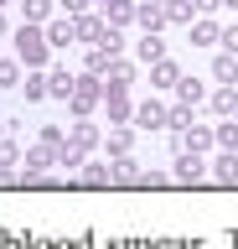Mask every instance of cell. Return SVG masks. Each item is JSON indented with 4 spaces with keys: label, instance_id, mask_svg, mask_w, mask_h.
Returning <instances> with one entry per match:
<instances>
[{
    "label": "cell",
    "instance_id": "25",
    "mask_svg": "<svg viewBox=\"0 0 238 249\" xmlns=\"http://www.w3.org/2000/svg\"><path fill=\"white\" fill-rule=\"evenodd\" d=\"M26 99H32V104H36V99H47V78H42V73L26 78Z\"/></svg>",
    "mask_w": 238,
    "mask_h": 249
},
{
    "label": "cell",
    "instance_id": "1",
    "mask_svg": "<svg viewBox=\"0 0 238 249\" xmlns=\"http://www.w3.org/2000/svg\"><path fill=\"white\" fill-rule=\"evenodd\" d=\"M47 31L42 26H32V21H26V26H16V52H21V62H26V68H42V62H47Z\"/></svg>",
    "mask_w": 238,
    "mask_h": 249
},
{
    "label": "cell",
    "instance_id": "22",
    "mask_svg": "<svg viewBox=\"0 0 238 249\" xmlns=\"http://www.w3.org/2000/svg\"><path fill=\"white\" fill-rule=\"evenodd\" d=\"M94 124H73V145H78V151H88V145H94Z\"/></svg>",
    "mask_w": 238,
    "mask_h": 249
},
{
    "label": "cell",
    "instance_id": "35",
    "mask_svg": "<svg viewBox=\"0 0 238 249\" xmlns=\"http://www.w3.org/2000/svg\"><path fill=\"white\" fill-rule=\"evenodd\" d=\"M150 5H156V0H150Z\"/></svg>",
    "mask_w": 238,
    "mask_h": 249
},
{
    "label": "cell",
    "instance_id": "8",
    "mask_svg": "<svg viewBox=\"0 0 238 249\" xmlns=\"http://www.w3.org/2000/svg\"><path fill=\"white\" fill-rule=\"evenodd\" d=\"M212 177H218V182H238V151H222L218 161H212Z\"/></svg>",
    "mask_w": 238,
    "mask_h": 249
},
{
    "label": "cell",
    "instance_id": "29",
    "mask_svg": "<svg viewBox=\"0 0 238 249\" xmlns=\"http://www.w3.org/2000/svg\"><path fill=\"white\" fill-rule=\"evenodd\" d=\"M16 78H21V68H16V62H0V83H5V89H11Z\"/></svg>",
    "mask_w": 238,
    "mask_h": 249
},
{
    "label": "cell",
    "instance_id": "2",
    "mask_svg": "<svg viewBox=\"0 0 238 249\" xmlns=\"http://www.w3.org/2000/svg\"><path fill=\"white\" fill-rule=\"evenodd\" d=\"M98 93H104V89H98V78H94V73L78 78V89H73V114H88V109L98 104Z\"/></svg>",
    "mask_w": 238,
    "mask_h": 249
},
{
    "label": "cell",
    "instance_id": "16",
    "mask_svg": "<svg viewBox=\"0 0 238 249\" xmlns=\"http://www.w3.org/2000/svg\"><path fill=\"white\" fill-rule=\"evenodd\" d=\"M21 5H26V21H32V26H42L52 16V0H21Z\"/></svg>",
    "mask_w": 238,
    "mask_h": 249
},
{
    "label": "cell",
    "instance_id": "9",
    "mask_svg": "<svg viewBox=\"0 0 238 249\" xmlns=\"http://www.w3.org/2000/svg\"><path fill=\"white\" fill-rule=\"evenodd\" d=\"M73 21H78V42H104V21H94V16H73Z\"/></svg>",
    "mask_w": 238,
    "mask_h": 249
},
{
    "label": "cell",
    "instance_id": "34",
    "mask_svg": "<svg viewBox=\"0 0 238 249\" xmlns=\"http://www.w3.org/2000/svg\"><path fill=\"white\" fill-rule=\"evenodd\" d=\"M0 140H5V124H0Z\"/></svg>",
    "mask_w": 238,
    "mask_h": 249
},
{
    "label": "cell",
    "instance_id": "24",
    "mask_svg": "<svg viewBox=\"0 0 238 249\" xmlns=\"http://www.w3.org/2000/svg\"><path fill=\"white\" fill-rule=\"evenodd\" d=\"M218 145L222 151H238V124H218Z\"/></svg>",
    "mask_w": 238,
    "mask_h": 249
},
{
    "label": "cell",
    "instance_id": "3",
    "mask_svg": "<svg viewBox=\"0 0 238 249\" xmlns=\"http://www.w3.org/2000/svg\"><path fill=\"white\" fill-rule=\"evenodd\" d=\"M202 171H207L202 151H176V177H181V182H197Z\"/></svg>",
    "mask_w": 238,
    "mask_h": 249
},
{
    "label": "cell",
    "instance_id": "33",
    "mask_svg": "<svg viewBox=\"0 0 238 249\" xmlns=\"http://www.w3.org/2000/svg\"><path fill=\"white\" fill-rule=\"evenodd\" d=\"M0 31H5V11H0Z\"/></svg>",
    "mask_w": 238,
    "mask_h": 249
},
{
    "label": "cell",
    "instance_id": "31",
    "mask_svg": "<svg viewBox=\"0 0 238 249\" xmlns=\"http://www.w3.org/2000/svg\"><path fill=\"white\" fill-rule=\"evenodd\" d=\"M212 5H222V0H197V11H212Z\"/></svg>",
    "mask_w": 238,
    "mask_h": 249
},
{
    "label": "cell",
    "instance_id": "27",
    "mask_svg": "<svg viewBox=\"0 0 238 249\" xmlns=\"http://www.w3.org/2000/svg\"><path fill=\"white\" fill-rule=\"evenodd\" d=\"M16 166V145H11V140H0V171H11Z\"/></svg>",
    "mask_w": 238,
    "mask_h": 249
},
{
    "label": "cell",
    "instance_id": "5",
    "mask_svg": "<svg viewBox=\"0 0 238 249\" xmlns=\"http://www.w3.org/2000/svg\"><path fill=\"white\" fill-rule=\"evenodd\" d=\"M47 42L52 47H73V42H78V21H52V26H47Z\"/></svg>",
    "mask_w": 238,
    "mask_h": 249
},
{
    "label": "cell",
    "instance_id": "14",
    "mask_svg": "<svg viewBox=\"0 0 238 249\" xmlns=\"http://www.w3.org/2000/svg\"><path fill=\"white\" fill-rule=\"evenodd\" d=\"M52 151H57V145H36V151H26V177H36V171L47 166V161H52Z\"/></svg>",
    "mask_w": 238,
    "mask_h": 249
},
{
    "label": "cell",
    "instance_id": "13",
    "mask_svg": "<svg viewBox=\"0 0 238 249\" xmlns=\"http://www.w3.org/2000/svg\"><path fill=\"white\" fill-rule=\"evenodd\" d=\"M140 57H145V62H160V57H166V42H160L156 31H145V42H140Z\"/></svg>",
    "mask_w": 238,
    "mask_h": 249
},
{
    "label": "cell",
    "instance_id": "7",
    "mask_svg": "<svg viewBox=\"0 0 238 249\" xmlns=\"http://www.w3.org/2000/svg\"><path fill=\"white\" fill-rule=\"evenodd\" d=\"M150 78H156L160 89H176V83H181V73H176V62H171V57H160V62H150Z\"/></svg>",
    "mask_w": 238,
    "mask_h": 249
},
{
    "label": "cell",
    "instance_id": "15",
    "mask_svg": "<svg viewBox=\"0 0 238 249\" xmlns=\"http://www.w3.org/2000/svg\"><path fill=\"white\" fill-rule=\"evenodd\" d=\"M109 171H114V182H140V177H145V171H135V161H129V156H119Z\"/></svg>",
    "mask_w": 238,
    "mask_h": 249
},
{
    "label": "cell",
    "instance_id": "21",
    "mask_svg": "<svg viewBox=\"0 0 238 249\" xmlns=\"http://www.w3.org/2000/svg\"><path fill=\"white\" fill-rule=\"evenodd\" d=\"M166 124H171L176 135H181V130H187V124H191V114H187V104H176V109H166Z\"/></svg>",
    "mask_w": 238,
    "mask_h": 249
},
{
    "label": "cell",
    "instance_id": "6",
    "mask_svg": "<svg viewBox=\"0 0 238 249\" xmlns=\"http://www.w3.org/2000/svg\"><path fill=\"white\" fill-rule=\"evenodd\" d=\"M202 99H207V89H202V83H197V78H181V83H176V104H202Z\"/></svg>",
    "mask_w": 238,
    "mask_h": 249
},
{
    "label": "cell",
    "instance_id": "18",
    "mask_svg": "<svg viewBox=\"0 0 238 249\" xmlns=\"http://www.w3.org/2000/svg\"><path fill=\"white\" fill-rule=\"evenodd\" d=\"M109 62H114V52L94 47V52H88V73H94V78H104V73H109Z\"/></svg>",
    "mask_w": 238,
    "mask_h": 249
},
{
    "label": "cell",
    "instance_id": "32",
    "mask_svg": "<svg viewBox=\"0 0 238 249\" xmlns=\"http://www.w3.org/2000/svg\"><path fill=\"white\" fill-rule=\"evenodd\" d=\"M222 5H228V11H238V0H222Z\"/></svg>",
    "mask_w": 238,
    "mask_h": 249
},
{
    "label": "cell",
    "instance_id": "26",
    "mask_svg": "<svg viewBox=\"0 0 238 249\" xmlns=\"http://www.w3.org/2000/svg\"><path fill=\"white\" fill-rule=\"evenodd\" d=\"M166 21H191V5L187 0H171V5H166Z\"/></svg>",
    "mask_w": 238,
    "mask_h": 249
},
{
    "label": "cell",
    "instance_id": "10",
    "mask_svg": "<svg viewBox=\"0 0 238 249\" xmlns=\"http://www.w3.org/2000/svg\"><path fill=\"white\" fill-rule=\"evenodd\" d=\"M212 114H238V93H233V83H222V89L212 93Z\"/></svg>",
    "mask_w": 238,
    "mask_h": 249
},
{
    "label": "cell",
    "instance_id": "19",
    "mask_svg": "<svg viewBox=\"0 0 238 249\" xmlns=\"http://www.w3.org/2000/svg\"><path fill=\"white\" fill-rule=\"evenodd\" d=\"M135 120H140V124H166V109H160V104H140Z\"/></svg>",
    "mask_w": 238,
    "mask_h": 249
},
{
    "label": "cell",
    "instance_id": "12",
    "mask_svg": "<svg viewBox=\"0 0 238 249\" xmlns=\"http://www.w3.org/2000/svg\"><path fill=\"white\" fill-rule=\"evenodd\" d=\"M212 78H218V83H238V57L233 52H222V57L212 62Z\"/></svg>",
    "mask_w": 238,
    "mask_h": 249
},
{
    "label": "cell",
    "instance_id": "11",
    "mask_svg": "<svg viewBox=\"0 0 238 249\" xmlns=\"http://www.w3.org/2000/svg\"><path fill=\"white\" fill-rule=\"evenodd\" d=\"M135 21H140L145 31H160V26H166V11H160V5H150V0H145L140 11H135Z\"/></svg>",
    "mask_w": 238,
    "mask_h": 249
},
{
    "label": "cell",
    "instance_id": "23",
    "mask_svg": "<svg viewBox=\"0 0 238 249\" xmlns=\"http://www.w3.org/2000/svg\"><path fill=\"white\" fill-rule=\"evenodd\" d=\"M83 182H88V187H104V182H114V171L109 166H88V171H83Z\"/></svg>",
    "mask_w": 238,
    "mask_h": 249
},
{
    "label": "cell",
    "instance_id": "4",
    "mask_svg": "<svg viewBox=\"0 0 238 249\" xmlns=\"http://www.w3.org/2000/svg\"><path fill=\"white\" fill-rule=\"evenodd\" d=\"M73 89H78V78L67 73V68H57V73L47 78V93H52V99H63V104H67V99H73Z\"/></svg>",
    "mask_w": 238,
    "mask_h": 249
},
{
    "label": "cell",
    "instance_id": "20",
    "mask_svg": "<svg viewBox=\"0 0 238 249\" xmlns=\"http://www.w3.org/2000/svg\"><path fill=\"white\" fill-rule=\"evenodd\" d=\"M191 36H197V47H207V42H218L222 31L212 26V21H197V26H191Z\"/></svg>",
    "mask_w": 238,
    "mask_h": 249
},
{
    "label": "cell",
    "instance_id": "17",
    "mask_svg": "<svg viewBox=\"0 0 238 249\" xmlns=\"http://www.w3.org/2000/svg\"><path fill=\"white\" fill-rule=\"evenodd\" d=\"M125 21H135V5L129 0H109V26H125Z\"/></svg>",
    "mask_w": 238,
    "mask_h": 249
},
{
    "label": "cell",
    "instance_id": "28",
    "mask_svg": "<svg viewBox=\"0 0 238 249\" xmlns=\"http://www.w3.org/2000/svg\"><path fill=\"white\" fill-rule=\"evenodd\" d=\"M218 42H222V52H233V57H238V26H228Z\"/></svg>",
    "mask_w": 238,
    "mask_h": 249
},
{
    "label": "cell",
    "instance_id": "30",
    "mask_svg": "<svg viewBox=\"0 0 238 249\" xmlns=\"http://www.w3.org/2000/svg\"><path fill=\"white\" fill-rule=\"evenodd\" d=\"M63 5H67V16H83V11H88V0H63Z\"/></svg>",
    "mask_w": 238,
    "mask_h": 249
}]
</instances>
